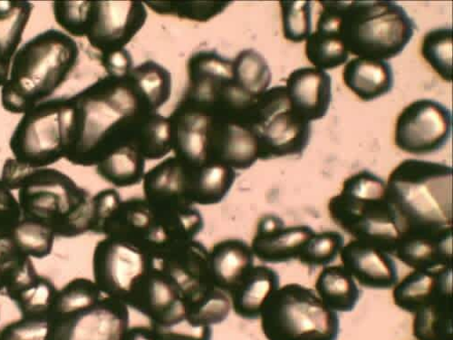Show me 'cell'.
Here are the masks:
<instances>
[{"label":"cell","mask_w":453,"mask_h":340,"mask_svg":"<svg viewBox=\"0 0 453 340\" xmlns=\"http://www.w3.org/2000/svg\"><path fill=\"white\" fill-rule=\"evenodd\" d=\"M2 180L18 192L22 218L47 227L56 238L89 233L92 197L65 173L51 167L30 168L9 158Z\"/></svg>","instance_id":"cell-1"},{"label":"cell","mask_w":453,"mask_h":340,"mask_svg":"<svg viewBox=\"0 0 453 340\" xmlns=\"http://www.w3.org/2000/svg\"><path fill=\"white\" fill-rule=\"evenodd\" d=\"M387 192L400 238L452 231L451 166L406 159L390 174Z\"/></svg>","instance_id":"cell-2"},{"label":"cell","mask_w":453,"mask_h":340,"mask_svg":"<svg viewBox=\"0 0 453 340\" xmlns=\"http://www.w3.org/2000/svg\"><path fill=\"white\" fill-rule=\"evenodd\" d=\"M65 159L74 166H96L103 143L124 119L148 112L127 75L97 81L67 97Z\"/></svg>","instance_id":"cell-3"},{"label":"cell","mask_w":453,"mask_h":340,"mask_svg":"<svg viewBox=\"0 0 453 340\" xmlns=\"http://www.w3.org/2000/svg\"><path fill=\"white\" fill-rule=\"evenodd\" d=\"M80 48L65 32L50 28L35 35L16 52L2 88L4 109L24 115L50 100L77 66Z\"/></svg>","instance_id":"cell-4"},{"label":"cell","mask_w":453,"mask_h":340,"mask_svg":"<svg viewBox=\"0 0 453 340\" xmlns=\"http://www.w3.org/2000/svg\"><path fill=\"white\" fill-rule=\"evenodd\" d=\"M129 308L103 293L94 281L75 278L58 290L46 340H122Z\"/></svg>","instance_id":"cell-5"},{"label":"cell","mask_w":453,"mask_h":340,"mask_svg":"<svg viewBox=\"0 0 453 340\" xmlns=\"http://www.w3.org/2000/svg\"><path fill=\"white\" fill-rule=\"evenodd\" d=\"M349 54L388 60L411 41L417 23L395 2H326Z\"/></svg>","instance_id":"cell-6"},{"label":"cell","mask_w":453,"mask_h":340,"mask_svg":"<svg viewBox=\"0 0 453 340\" xmlns=\"http://www.w3.org/2000/svg\"><path fill=\"white\" fill-rule=\"evenodd\" d=\"M327 210L334 223L355 240L394 254L400 233L381 177L369 170L354 174L329 200Z\"/></svg>","instance_id":"cell-7"},{"label":"cell","mask_w":453,"mask_h":340,"mask_svg":"<svg viewBox=\"0 0 453 340\" xmlns=\"http://www.w3.org/2000/svg\"><path fill=\"white\" fill-rule=\"evenodd\" d=\"M259 319L268 340H337L340 334L338 314L323 304L315 290L297 283L275 291Z\"/></svg>","instance_id":"cell-8"},{"label":"cell","mask_w":453,"mask_h":340,"mask_svg":"<svg viewBox=\"0 0 453 340\" xmlns=\"http://www.w3.org/2000/svg\"><path fill=\"white\" fill-rule=\"evenodd\" d=\"M245 124L257 141L259 160L301 158L311 140V123L294 111L285 86L264 92L247 113Z\"/></svg>","instance_id":"cell-9"},{"label":"cell","mask_w":453,"mask_h":340,"mask_svg":"<svg viewBox=\"0 0 453 340\" xmlns=\"http://www.w3.org/2000/svg\"><path fill=\"white\" fill-rule=\"evenodd\" d=\"M188 85L181 101L209 112L243 119L254 105L236 83L233 59L214 50H202L188 62Z\"/></svg>","instance_id":"cell-10"},{"label":"cell","mask_w":453,"mask_h":340,"mask_svg":"<svg viewBox=\"0 0 453 340\" xmlns=\"http://www.w3.org/2000/svg\"><path fill=\"white\" fill-rule=\"evenodd\" d=\"M22 116L10 142L13 158L30 168L50 167L65 158L66 97L45 101Z\"/></svg>","instance_id":"cell-11"},{"label":"cell","mask_w":453,"mask_h":340,"mask_svg":"<svg viewBox=\"0 0 453 340\" xmlns=\"http://www.w3.org/2000/svg\"><path fill=\"white\" fill-rule=\"evenodd\" d=\"M94 282L105 295L127 306L136 290L153 267V258L127 241L104 237L94 250Z\"/></svg>","instance_id":"cell-12"},{"label":"cell","mask_w":453,"mask_h":340,"mask_svg":"<svg viewBox=\"0 0 453 340\" xmlns=\"http://www.w3.org/2000/svg\"><path fill=\"white\" fill-rule=\"evenodd\" d=\"M209 250L194 240L150 253L155 267L179 291L188 315L194 313L216 289L210 271Z\"/></svg>","instance_id":"cell-13"},{"label":"cell","mask_w":453,"mask_h":340,"mask_svg":"<svg viewBox=\"0 0 453 340\" xmlns=\"http://www.w3.org/2000/svg\"><path fill=\"white\" fill-rule=\"evenodd\" d=\"M452 112L434 99L411 102L400 112L395 143L403 152L426 156L442 149L452 135Z\"/></svg>","instance_id":"cell-14"},{"label":"cell","mask_w":453,"mask_h":340,"mask_svg":"<svg viewBox=\"0 0 453 340\" xmlns=\"http://www.w3.org/2000/svg\"><path fill=\"white\" fill-rule=\"evenodd\" d=\"M142 3H91L85 36L100 55L124 50L144 26Z\"/></svg>","instance_id":"cell-15"},{"label":"cell","mask_w":453,"mask_h":340,"mask_svg":"<svg viewBox=\"0 0 453 340\" xmlns=\"http://www.w3.org/2000/svg\"><path fill=\"white\" fill-rule=\"evenodd\" d=\"M315 233L308 225L286 227L280 216L265 214L257 224L250 247L262 262L287 263L297 259L302 247Z\"/></svg>","instance_id":"cell-16"},{"label":"cell","mask_w":453,"mask_h":340,"mask_svg":"<svg viewBox=\"0 0 453 340\" xmlns=\"http://www.w3.org/2000/svg\"><path fill=\"white\" fill-rule=\"evenodd\" d=\"M342 267L361 286L389 290L399 280L396 263L390 254L364 241L353 240L340 252Z\"/></svg>","instance_id":"cell-17"},{"label":"cell","mask_w":453,"mask_h":340,"mask_svg":"<svg viewBox=\"0 0 453 340\" xmlns=\"http://www.w3.org/2000/svg\"><path fill=\"white\" fill-rule=\"evenodd\" d=\"M294 111L309 123L324 119L332 102V78L325 70L306 66L295 69L286 81Z\"/></svg>","instance_id":"cell-18"},{"label":"cell","mask_w":453,"mask_h":340,"mask_svg":"<svg viewBox=\"0 0 453 340\" xmlns=\"http://www.w3.org/2000/svg\"><path fill=\"white\" fill-rule=\"evenodd\" d=\"M452 295V267L415 270L395 286V305L414 315L440 298Z\"/></svg>","instance_id":"cell-19"},{"label":"cell","mask_w":453,"mask_h":340,"mask_svg":"<svg viewBox=\"0 0 453 340\" xmlns=\"http://www.w3.org/2000/svg\"><path fill=\"white\" fill-rule=\"evenodd\" d=\"M142 182L144 199L150 205H193L188 200L190 178L188 166L175 156L149 170Z\"/></svg>","instance_id":"cell-20"},{"label":"cell","mask_w":453,"mask_h":340,"mask_svg":"<svg viewBox=\"0 0 453 340\" xmlns=\"http://www.w3.org/2000/svg\"><path fill=\"white\" fill-rule=\"evenodd\" d=\"M209 251L212 283L228 295L255 267L250 245L241 239L220 241Z\"/></svg>","instance_id":"cell-21"},{"label":"cell","mask_w":453,"mask_h":340,"mask_svg":"<svg viewBox=\"0 0 453 340\" xmlns=\"http://www.w3.org/2000/svg\"><path fill=\"white\" fill-rule=\"evenodd\" d=\"M393 255L413 271L449 267L452 262V231L402 237Z\"/></svg>","instance_id":"cell-22"},{"label":"cell","mask_w":453,"mask_h":340,"mask_svg":"<svg viewBox=\"0 0 453 340\" xmlns=\"http://www.w3.org/2000/svg\"><path fill=\"white\" fill-rule=\"evenodd\" d=\"M280 288V275L274 269L254 267L230 293L232 310L243 320L256 321L265 302Z\"/></svg>","instance_id":"cell-23"},{"label":"cell","mask_w":453,"mask_h":340,"mask_svg":"<svg viewBox=\"0 0 453 340\" xmlns=\"http://www.w3.org/2000/svg\"><path fill=\"white\" fill-rule=\"evenodd\" d=\"M343 81L361 100L369 102L392 91L395 73L388 61L355 58L345 66Z\"/></svg>","instance_id":"cell-24"},{"label":"cell","mask_w":453,"mask_h":340,"mask_svg":"<svg viewBox=\"0 0 453 340\" xmlns=\"http://www.w3.org/2000/svg\"><path fill=\"white\" fill-rule=\"evenodd\" d=\"M320 5L317 29L309 36L305 52L315 67L326 71L345 65L350 54L340 37L334 14L325 2Z\"/></svg>","instance_id":"cell-25"},{"label":"cell","mask_w":453,"mask_h":340,"mask_svg":"<svg viewBox=\"0 0 453 340\" xmlns=\"http://www.w3.org/2000/svg\"><path fill=\"white\" fill-rule=\"evenodd\" d=\"M127 143L145 160H160L173 151V129L169 119L156 112H143L131 122Z\"/></svg>","instance_id":"cell-26"},{"label":"cell","mask_w":453,"mask_h":340,"mask_svg":"<svg viewBox=\"0 0 453 340\" xmlns=\"http://www.w3.org/2000/svg\"><path fill=\"white\" fill-rule=\"evenodd\" d=\"M188 166L190 172L188 198L193 205H219L229 195L237 178L236 171L224 166Z\"/></svg>","instance_id":"cell-27"},{"label":"cell","mask_w":453,"mask_h":340,"mask_svg":"<svg viewBox=\"0 0 453 340\" xmlns=\"http://www.w3.org/2000/svg\"><path fill=\"white\" fill-rule=\"evenodd\" d=\"M127 78L144 107L150 112H157L171 97L172 73L155 61L148 60L133 67Z\"/></svg>","instance_id":"cell-28"},{"label":"cell","mask_w":453,"mask_h":340,"mask_svg":"<svg viewBox=\"0 0 453 340\" xmlns=\"http://www.w3.org/2000/svg\"><path fill=\"white\" fill-rule=\"evenodd\" d=\"M315 288L323 304L336 313H352L361 298L356 281L342 266L324 267Z\"/></svg>","instance_id":"cell-29"},{"label":"cell","mask_w":453,"mask_h":340,"mask_svg":"<svg viewBox=\"0 0 453 340\" xmlns=\"http://www.w3.org/2000/svg\"><path fill=\"white\" fill-rule=\"evenodd\" d=\"M145 159L128 143L113 147L96 166L97 174L119 188L139 184L145 174Z\"/></svg>","instance_id":"cell-30"},{"label":"cell","mask_w":453,"mask_h":340,"mask_svg":"<svg viewBox=\"0 0 453 340\" xmlns=\"http://www.w3.org/2000/svg\"><path fill=\"white\" fill-rule=\"evenodd\" d=\"M32 11L33 5L27 2L0 3V71L8 77Z\"/></svg>","instance_id":"cell-31"},{"label":"cell","mask_w":453,"mask_h":340,"mask_svg":"<svg viewBox=\"0 0 453 340\" xmlns=\"http://www.w3.org/2000/svg\"><path fill=\"white\" fill-rule=\"evenodd\" d=\"M235 81L250 97L258 98L273 81L269 63L255 50H244L233 59Z\"/></svg>","instance_id":"cell-32"},{"label":"cell","mask_w":453,"mask_h":340,"mask_svg":"<svg viewBox=\"0 0 453 340\" xmlns=\"http://www.w3.org/2000/svg\"><path fill=\"white\" fill-rule=\"evenodd\" d=\"M412 334L418 340H452L451 296L440 298L415 313Z\"/></svg>","instance_id":"cell-33"},{"label":"cell","mask_w":453,"mask_h":340,"mask_svg":"<svg viewBox=\"0 0 453 340\" xmlns=\"http://www.w3.org/2000/svg\"><path fill=\"white\" fill-rule=\"evenodd\" d=\"M58 290L50 279L39 275L11 300L22 318L48 320Z\"/></svg>","instance_id":"cell-34"},{"label":"cell","mask_w":453,"mask_h":340,"mask_svg":"<svg viewBox=\"0 0 453 340\" xmlns=\"http://www.w3.org/2000/svg\"><path fill=\"white\" fill-rule=\"evenodd\" d=\"M421 53L443 81L452 82L451 27H437L428 31L422 42Z\"/></svg>","instance_id":"cell-35"},{"label":"cell","mask_w":453,"mask_h":340,"mask_svg":"<svg viewBox=\"0 0 453 340\" xmlns=\"http://www.w3.org/2000/svg\"><path fill=\"white\" fill-rule=\"evenodd\" d=\"M344 246L345 238L338 232L315 233L302 247L297 259L312 269L326 267L336 259Z\"/></svg>","instance_id":"cell-36"},{"label":"cell","mask_w":453,"mask_h":340,"mask_svg":"<svg viewBox=\"0 0 453 340\" xmlns=\"http://www.w3.org/2000/svg\"><path fill=\"white\" fill-rule=\"evenodd\" d=\"M54 234L47 227L22 218L15 233V241L27 257L43 259L51 255L55 243Z\"/></svg>","instance_id":"cell-37"},{"label":"cell","mask_w":453,"mask_h":340,"mask_svg":"<svg viewBox=\"0 0 453 340\" xmlns=\"http://www.w3.org/2000/svg\"><path fill=\"white\" fill-rule=\"evenodd\" d=\"M283 35L287 41L301 43L312 33V7L310 2H280Z\"/></svg>","instance_id":"cell-38"},{"label":"cell","mask_w":453,"mask_h":340,"mask_svg":"<svg viewBox=\"0 0 453 340\" xmlns=\"http://www.w3.org/2000/svg\"><path fill=\"white\" fill-rule=\"evenodd\" d=\"M232 3H145L161 15L206 22L222 13Z\"/></svg>","instance_id":"cell-39"},{"label":"cell","mask_w":453,"mask_h":340,"mask_svg":"<svg viewBox=\"0 0 453 340\" xmlns=\"http://www.w3.org/2000/svg\"><path fill=\"white\" fill-rule=\"evenodd\" d=\"M122 202L116 189H105L93 197L89 233L105 236L108 226Z\"/></svg>","instance_id":"cell-40"},{"label":"cell","mask_w":453,"mask_h":340,"mask_svg":"<svg viewBox=\"0 0 453 340\" xmlns=\"http://www.w3.org/2000/svg\"><path fill=\"white\" fill-rule=\"evenodd\" d=\"M21 220L22 212L18 198L0 178V241L15 239Z\"/></svg>","instance_id":"cell-41"},{"label":"cell","mask_w":453,"mask_h":340,"mask_svg":"<svg viewBox=\"0 0 453 340\" xmlns=\"http://www.w3.org/2000/svg\"><path fill=\"white\" fill-rule=\"evenodd\" d=\"M48 320L22 318L0 328V340H46Z\"/></svg>","instance_id":"cell-42"},{"label":"cell","mask_w":453,"mask_h":340,"mask_svg":"<svg viewBox=\"0 0 453 340\" xmlns=\"http://www.w3.org/2000/svg\"><path fill=\"white\" fill-rule=\"evenodd\" d=\"M100 59L109 77L112 78H124L134 67L132 56L126 49L100 55Z\"/></svg>","instance_id":"cell-43"},{"label":"cell","mask_w":453,"mask_h":340,"mask_svg":"<svg viewBox=\"0 0 453 340\" xmlns=\"http://www.w3.org/2000/svg\"><path fill=\"white\" fill-rule=\"evenodd\" d=\"M122 340H161V338L150 326H134L127 328Z\"/></svg>","instance_id":"cell-44"}]
</instances>
